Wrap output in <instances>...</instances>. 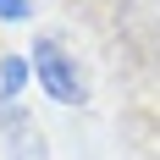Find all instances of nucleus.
<instances>
[{
	"instance_id": "1",
	"label": "nucleus",
	"mask_w": 160,
	"mask_h": 160,
	"mask_svg": "<svg viewBox=\"0 0 160 160\" xmlns=\"http://www.w3.org/2000/svg\"><path fill=\"white\" fill-rule=\"evenodd\" d=\"M33 78H39V88H44L55 105H83V99H88V83H83L78 61L61 50L55 33H39V39H33Z\"/></svg>"
},
{
	"instance_id": "2",
	"label": "nucleus",
	"mask_w": 160,
	"mask_h": 160,
	"mask_svg": "<svg viewBox=\"0 0 160 160\" xmlns=\"http://www.w3.org/2000/svg\"><path fill=\"white\" fill-rule=\"evenodd\" d=\"M0 138H6V160H50L44 127L22 105H0Z\"/></svg>"
},
{
	"instance_id": "3",
	"label": "nucleus",
	"mask_w": 160,
	"mask_h": 160,
	"mask_svg": "<svg viewBox=\"0 0 160 160\" xmlns=\"http://www.w3.org/2000/svg\"><path fill=\"white\" fill-rule=\"evenodd\" d=\"M22 83H28V61L22 55H0V105H17Z\"/></svg>"
},
{
	"instance_id": "4",
	"label": "nucleus",
	"mask_w": 160,
	"mask_h": 160,
	"mask_svg": "<svg viewBox=\"0 0 160 160\" xmlns=\"http://www.w3.org/2000/svg\"><path fill=\"white\" fill-rule=\"evenodd\" d=\"M33 0H0V22H22Z\"/></svg>"
}]
</instances>
